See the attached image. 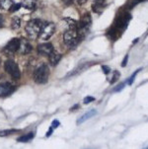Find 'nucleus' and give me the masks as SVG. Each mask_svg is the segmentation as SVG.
Listing matches in <instances>:
<instances>
[{
	"label": "nucleus",
	"instance_id": "f257e3e1",
	"mask_svg": "<svg viewBox=\"0 0 148 149\" xmlns=\"http://www.w3.org/2000/svg\"><path fill=\"white\" fill-rule=\"evenodd\" d=\"M91 25H92L91 15L87 12V13H85L83 16H82V18L80 19L79 23H77L76 31H77V34H78L80 41H82V40L87 36V34H88L90 31Z\"/></svg>",
	"mask_w": 148,
	"mask_h": 149
},
{
	"label": "nucleus",
	"instance_id": "f03ea898",
	"mask_svg": "<svg viewBox=\"0 0 148 149\" xmlns=\"http://www.w3.org/2000/svg\"><path fill=\"white\" fill-rule=\"evenodd\" d=\"M44 23V21L40 19H33L31 21H29L26 25V33L28 34V36L33 38V39L39 37V34L41 32Z\"/></svg>",
	"mask_w": 148,
	"mask_h": 149
},
{
	"label": "nucleus",
	"instance_id": "7ed1b4c3",
	"mask_svg": "<svg viewBox=\"0 0 148 149\" xmlns=\"http://www.w3.org/2000/svg\"><path fill=\"white\" fill-rule=\"evenodd\" d=\"M64 42L69 49H75L80 42V39L76 29H68L63 35Z\"/></svg>",
	"mask_w": 148,
	"mask_h": 149
},
{
	"label": "nucleus",
	"instance_id": "20e7f679",
	"mask_svg": "<svg viewBox=\"0 0 148 149\" xmlns=\"http://www.w3.org/2000/svg\"><path fill=\"white\" fill-rule=\"evenodd\" d=\"M49 70L46 64L38 66L34 73V79L38 84H46L49 80Z\"/></svg>",
	"mask_w": 148,
	"mask_h": 149
},
{
	"label": "nucleus",
	"instance_id": "39448f33",
	"mask_svg": "<svg viewBox=\"0 0 148 149\" xmlns=\"http://www.w3.org/2000/svg\"><path fill=\"white\" fill-rule=\"evenodd\" d=\"M56 32V25L52 22H44L42 27V30L39 34V38L42 41H47L54 33Z\"/></svg>",
	"mask_w": 148,
	"mask_h": 149
},
{
	"label": "nucleus",
	"instance_id": "423d86ee",
	"mask_svg": "<svg viewBox=\"0 0 148 149\" xmlns=\"http://www.w3.org/2000/svg\"><path fill=\"white\" fill-rule=\"evenodd\" d=\"M4 68L5 71L14 79H19L21 77V72L18 67V64L12 59H7L4 63Z\"/></svg>",
	"mask_w": 148,
	"mask_h": 149
},
{
	"label": "nucleus",
	"instance_id": "0eeeda50",
	"mask_svg": "<svg viewBox=\"0 0 148 149\" xmlns=\"http://www.w3.org/2000/svg\"><path fill=\"white\" fill-rule=\"evenodd\" d=\"M130 19H131V17H130L129 13H127V12H124V13L120 14L119 16V18H117V21H116V28L113 29V33L116 34L117 30L122 29V31H124V30L126 29Z\"/></svg>",
	"mask_w": 148,
	"mask_h": 149
},
{
	"label": "nucleus",
	"instance_id": "6e6552de",
	"mask_svg": "<svg viewBox=\"0 0 148 149\" xmlns=\"http://www.w3.org/2000/svg\"><path fill=\"white\" fill-rule=\"evenodd\" d=\"M19 47H20V40L12 39L3 49V52L5 54H13L19 49Z\"/></svg>",
	"mask_w": 148,
	"mask_h": 149
},
{
	"label": "nucleus",
	"instance_id": "1a4fd4ad",
	"mask_svg": "<svg viewBox=\"0 0 148 149\" xmlns=\"http://www.w3.org/2000/svg\"><path fill=\"white\" fill-rule=\"evenodd\" d=\"M54 50V49L51 42H44V44H40L38 45V52L42 55L49 56Z\"/></svg>",
	"mask_w": 148,
	"mask_h": 149
},
{
	"label": "nucleus",
	"instance_id": "9d476101",
	"mask_svg": "<svg viewBox=\"0 0 148 149\" xmlns=\"http://www.w3.org/2000/svg\"><path fill=\"white\" fill-rule=\"evenodd\" d=\"M15 87L10 83H1L0 84V97H6L14 92Z\"/></svg>",
	"mask_w": 148,
	"mask_h": 149
},
{
	"label": "nucleus",
	"instance_id": "9b49d317",
	"mask_svg": "<svg viewBox=\"0 0 148 149\" xmlns=\"http://www.w3.org/2000/svg\"><path fill=\"white\" fill-rule=\"evenodd\" d=\"M32 49H33V47L31 44H30L26 39L20 40V47L18 50L22 54H28L32 52Z\"/></svg>",
	"mask_w": 148,
	"mask_h": 149
},
{
	"label": "nucleus",
	"instance_id": "f8f14e48",
	"mask_svg": "<svg viewBox=\"0 0 148 149\" xmlns=\"http://www.w3.org/2000/svg\"><path fill=\"white\" fill-rule=\"evenodd\" d=\"M106 6V0H94L92 4V9L95 13L101 14Z\"/></svg>",
	"mask_w": 148,
	"mask_h": 149
},
{
	"label": "nucleus",
	"instance_id": "ddd939ff",
	"mask_svg": "<svg viewBox=\"0 0 148 149\" xmlns=\"http://www.w3.org/2000/svg\"><path fill=\"white\" fill-rule=\"evenodd\" d=\"M49 63H51V66H56V65L58 64V62L61 59V54L58 52H56V50H54L49 55Z\"/></svg>",
	"mask_w": 148,
	"mask_h": 149
},
{
	"label": "nucleus",
	"instance_id": "4468645a",
	"mask_svg": "<svg viewBox=\"0 0 148 149\" xmlns=\"http://www.w3.org/2000/svg\"><path fill=\"white\" fill-rule=\"evenodd\" d=\"M97 113V111L96 110H91V111H89L88 113H84L83 116H81L78 120H77V125H81L82 123H84V122H86L87 120H89V118H91L94 117L95 115Z\"/></svg>",
	"mask_w": 148,
	"mask_h": 149
},
{
	"label": "nucleus",
	"instance_id": "2eb2a0df",
	"mask_svg": "<svg viewBox=\"0 0 148 149\" xmlns=\"http://www.w3.org/2000/svg\"><path fill=\"white\" fill-rule=\"evenodd\" d=\"M22 6L28 10H35L37 7V0H22Z\"/></svg>",
	"mask_w": 148,
	"mask_h": 149
},
{
	"label": "nucleus",
	"instance_id": "dca6fc26",
	"mask_svg": "<svg viewBox=\"0 0 148 149\" xmlns=\"http://www.w3.org/2000/svg\"><path fill=\"white\" fill-rule=\"evenodd\" d=\"M13 4V0H0V7L3 10H10Z\"/></svg>",
	"mask_w": 148,
	"mask_h": 149
},
{
	"label": "nucleus",
	"instance_id": "f3484780",
	"mask_svg": "<svg viewBox=\"0 0 148 149\" xmlns=\"http://www.w3.org/2000/svg\"><path fill=\"white\" fill-rule=\"evenodd\" d=\"M63 21L66 23L68 29H76L77 28V22L75 20L71 19V18H64Z\"/></svg>",
	"mask_w": 148,
	"mask_h": 149
},
{
	"label": "nucleus",
	"instance_id": "a211bd4d",
	"mask_svg": "<svg viewBox=\"0 0 148 149\" xmlns=\"http://www.w3.org/2000/svg\"><path fill=\"white\" fill-rule=\"evenodd\" d=\"M11 27L13 30H17L21 27V20H20L19 17H13L11 21Z\"/></svg>",
	"mask_w": 148,
	"mask_h": 149
},
{
	"label": "nucleus",
	"instance_id": "6ab92c4d",
	"mask_svg": "<svg viewBox=\"0 0 148 149\" xmlns=\"http://www.w3.org/2000/svg\"><path fill=\"white\" fill-rule=\"evenodd\" d=\"M34 132H29L27 133V134H25L23 136H21V137L18 138V141L19 142H28L31 139H33V137H34Z\"/></svg>",
	"mask_w": 148,
	"mask_h": 149
},
{
	"label": "nucleus",
	"instance_id": "aec40b11",
	"mask_svg": "<svg viewBox=\"0 0 148 149\" xmlns=\"http://www.w3.org/2000/svg\"><path fill=\"white\" fill-rule=\"evenodd\" d=\"M141 69H142V68H139V69H137L136 71H135V72L133 73V74H132L131 76H130V78H129V80H127V82H126V83H127V85H129V86H130V85H132V83H133L134 79H135V77H136V75H137V73H138Z\"/></svg>",
	"mask_w": 148,
	"mask_h": 149
},
{
	"label": "nucleus",
	"instance_id": "412c9836",
	"mask_svg": "<svg viewBox=\"0 0 148 149\" xmlns=\"http://www.w3.org/2000/svg\"><path fill=\"white\" fill-rule=\"evenodd\" d=\"M18 130H1L0 131V136H8L10 134H13V133L17 132Z\"/></svg>",
	"mask_w": 148,
	"mask_h": 149
},
{
	"label": "nucleus",
	"instance_id": "4be33fe9",
	"mask_svg": "<svg viewBox=\"0 0 148 149\" xmlns=\"http://www.w3.org/2000/svg\"><path fill=\"white\" fill-rule=\"evenodd\" d=\"M120 73L119 71H115L114 74H113V77H112L110 83H111V84H114L115 82H117V80H119V78H120Z\"/></svg>",
	"mask_w": 148,
	"mask_h": 149
},
{
	"label": "nucleus",
	"instance_id": "5701e85b",
	"mask_svg": "<svg viewBox=\"0 0 148 149\" xmlns=\"http://www.w3.org/2000/svg\"><path fill=\"white\" fill-rule=\"evenodd\" d=\"M21 6H22L21 4H15V3H14L13 5H12L11 8H10L9 11H10V12H12V13H14V12L18 11V10H19L20 8H21Z\"/></svg>",
	"mask_w": 148,
	"mask_h": 149
},
{
	"label": "nucleus",
	"instance_id": "b1692460",
	"mask_svg": "<svg viewBox=\"0 0 148 149\" xmlns=\"http://www.w3.org/2000/svg\"><path fill=\"white\" fill-rule=\"evenodd\" d=\"M95 101V98L94 97H91V96H88V97H86V98H84V104H90V103H92V102H94Z\"/></svg>",
	"mask_w": 148,
	"mask_h": 149
},
{
	"label": "nucleus",
	"instance_id": "393cba45",
	"mask_svg": "<svg viewBox=\"0 0 148 149\" xmlns=\"http://www.w3.org/2000/svg\"><path fill=\"white\" fill-rule=\"evenodd\" d=\"M124 84H125V83H120V85H117V87L114 89V92H120V91H122V89H124Z\"/></svg>",
	"mask_w": 148,
	"mask_h": 149
},
{
	"label": "nucleus",
	"instance_id": "a878e982",
	"mask_svg": "<svg viewBox=\"0 0 148 149\" xmlns=\"http://www.w3.org/2000/svg\"><path fill=\"white\" fill-rule=\"evenodd\" d=\"M102 70H103V72H104L105 74H109L110 71H111V68H110L109 66H107V65H103Z\"/></svg>",
	"mask_w": 148,
	"mask_h": 149
},
{
	"label": "nucleus",
	"instance_id": "bb28decb",
	"mask_svg": "<svg viewBox=\"0 0 148 149\" xmlns=\"http://www.w3.org/2000/svg\"><path fill=\"white\" fill-rule=\"evenodd\" d=\"M59 127V120H52V123H51V127L52 128H57Z\"/></svg>",
	"mask_w": 148,
	"mask_h": 149
},
{
	"label": "nucleus",
	"instance_id": "cd10ccee",
	"mask_svg": "<svg viewBox=\"0 0 148 149\" xmlns=\"http://www.w3.org/2000/svg\"><path fill=\"white\" fill-rule=\"evenodd\" d=\"M127 59H129V54L125 55L124 58V60H122V67H124L125 65L127 64Z\"/></svg>",
	"mask_w": 148,
	"mask_h": 149
},
{
	"label": "nucleus",
	"instance_id": "c85d7f7f",
	"mask_svg": "<svg viewBox=\"0 0 148 149\" xmlns=\"http://www.w3.org/2000/svg\"><path fill=\"white\" fill-rule=\"evenodd\" d=\"M62 2H63L65 5H71L73 0H62Z\"/></svg>",
	"mask_w": 148,
	"mask_h": 149
},
{
	"label": "nucleus",
	"instance_id": "c756f323",
	"mask_svg": "<svg viewBox=\"0 0 148 149\" xmlns=\"http://www.w3.org/2000/svg\"><path fill=\"white\" fill-rule=\"evenodd\" d=\"M76 2L78 5H83L84 3H86L87 0H76Z\"/></svg>",
	"mask_w": 148,
	"mask_h": 149
},
{
	"label": "nucleus",
	"instance_id": "7c9ffc66",
	"mask_svg": "<svg viewBox=\"0 0 148 149\" xmlns=\"http://www.w3.org/2000/svg\"><path fill=\"white\" fill-rule=\"evenodd\" d=\"M141 1H142V0H133V1H132V3H131V7L135 6L137 3H139V2H141Z\"/></svg>",
	"mask_w": 148,
	"mask_h": 149
},
{
	"label": "nucleus",
	"instance_id": "2f4dec72",
	"mask_svg": "<svg viewBox=\"0 0 148 149\" xmlns=\"http://www.w3.org/2000/svg\"><path fill=\"white\" fill-rule=\"evenodd\" d=\"M52 130H54V128H52L51 127H49V132L47 133V137H49V136H51V133H52Z\"/></svg>",
	"mask_w": 148,
	"mask_h": 149
},
{
	"label": "nucleus",
	"instance_id": "473e14b6",
	"mask_svg": "<svg viewBox=\"0 0 148 149\" xmlns=\"http://www.w3.org/2000/svg\"><path fill=\"white\" fill-rule=\"evenodd\" d=\"M79 108V105H75L73 108H71L70 109V111H71V112H73V111H75V110H77V109Z\"/></svg>",
	"mask_w": 148,
	"mask_h": 149
},
{
	"label": "nucleus",
	"instance_id": "72a5a7b5",
	"mask_svg": "<svg viewBox=\"0 0 148 149\" xmlns=\"http://www.w3.org/2000/svg\"><path fill=\"white\" fill-rule=\"evenodd\" d=\"M3 26V17L0 15V28Z\"/></svg>",
	"mask_w": 148,
	"mask_h": 149
}]
</instances>
